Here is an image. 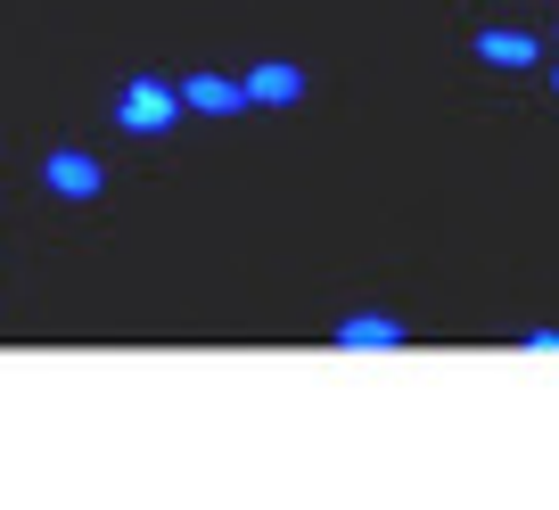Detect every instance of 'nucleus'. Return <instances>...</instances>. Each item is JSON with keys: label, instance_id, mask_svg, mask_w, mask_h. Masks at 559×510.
<instances>
[{"label": "nucleus", "instance_id": "1", "mask_svg": "<svg viewBox=\"0 0 559 510\" xmlns=\"http://www.w3.org/2000/svg\"><path fill=\"white\" fill-rule=\"evenodd\" d=\"M116 123L132 132V141H157V132H174V123H181V83L132 74V83L116 91Z\"/></svg>", "mask_w": 559, "mask_h": 510}, {"label": "nucleus", "instance_id": "2", "mask_svg": "<svg viewBox=\"0 0 559 510\" xmlns=\"http://www.w3.org/2000/svg\"><path fill=\"white\" fill-rule=\"evenodd\" d=\"M41 190L67 198V206H91V198L107 190V174H99L91 149H50V157H41Z\"/></svg>", "mask_w": 559, "mask_h": 510}, {"label": "nucleus", "instance_id": "3", "mask_svg": "<svg viewBox=\"0 0 559 510\" xmlns=\"http://www.w3.org/2000/svg\"><path fill=\"white\" fill-rule=\"evenodd\" d=\"M297 99H305V67H288V58L247 67V107H297Z\"/></svg>", "mask_w": 559, "mask_h": 510}, {"label": "nucleus", "instance_id": "4", "mask_svg": "<svg viewBox=\"0 0 559 510\" xmlns=\"http://www.w3.org/2000/svg\"><path fill=\"white\" fill-rule=\"evenodd\" d=\"M181 107H190V116H239L247 107V83H230V74H181Z\"/></svg>", "mask_w": 559, "mask_h": 510}, {"label": "nucleus", "instance_id": "5", "mask_svg": "<svg viewBox=\"0 0 559 510\" xmlns=\"http://www.w3.org/2000/svg\"><path fill=\"white\" fill-rule=\"evenodd\" d=\"M477 58L502 67V74H519V67H535V34H519V25H486V34H477Z\"/></svg>", "mask_w": 559, "mask_h": 510}, {"label": "nucleus", "instance_id": "6", "mask_svg": "<svg viewBox=\"0 0 559 510\" xmlns=\"http://www.w3.org/2000/svg\"><path fill=\"white\" fill-rule=\"evenodd\" d=\"M337 346H403V321H386V313H354V321H337Z\"/></svg>", "mask_w": 559, "mask_h": 510}, {"label": "nucleus", "instance_id": "7", "mask_svg": "<svg viewBox=\"0 0 559 510\" xmlns=\"http://www.w3.org/2000/svg\"><path fill=\"white\" fill-rule=\"evenodd\" d=\"M551 91H559V67H551Z\"/></svg>", "mask_w": 559, "mask_h": 510}]
</instances>
